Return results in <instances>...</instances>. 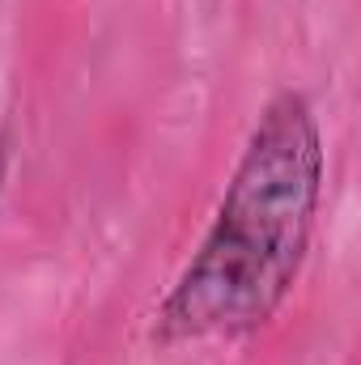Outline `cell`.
Returning a JSON list of instances; mask_svg holds the SVG:
<instances>
[{
	"label": "cell",
	"mask_w": 361,
	"mask_h": 365,
	"mask_svg": "<svg viewBox=\"0 0 361 365\" xmlns=\"http://www.w3.org/2000/svg\"><path fill=\"white\" fill-rule=\"evenodd\" d=\"M323 200V136L310 102L280 90L260 110L225 195L158 306V340H217L264 327L310 251Z\"/></svg>",
	"instance_id": "obj_1"
},
{
	"label": "cell",
	"mask_w": 361,
	"mask_h": 365,
	"mask_svg": "<svg viewBox=\"0 0 361 365\" xmlns=\"http://www.w3.org/2000/svg\"><path fill=\"white\" fill-rule=\"evenodd\" d=\"M4 175H9V132H0V187H4Z\"/></svg>",
	"instance_id": "obj_2"
}]
</instances>
